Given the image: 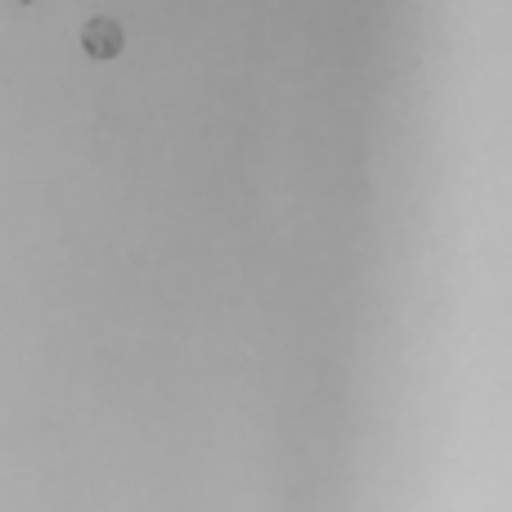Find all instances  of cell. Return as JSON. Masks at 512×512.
<instances>
[{"instance_id":"cell-1","label":"cell","mask_w":512,"mask_h":512,"mask_svg":"<svg viewBox=\"0 0 512 512\" xmlns=\"http://www.w3.org/2000/svg\"><path fill=\"white\" fill-rule=\"evenodd\" d=\"M81 41H86V50L95 54V59H113V54L122 50V27H117L113 18H95V23H86Z\"/></svg>"}]
</instances>
